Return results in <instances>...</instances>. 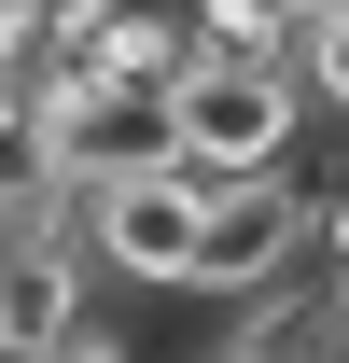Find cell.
Masks as SVG:
<instances>
[{
    "mask_svg": "<svg viewBox=\"0 0 349 363\" xmlns=\"http://www.w3.org/2000/svg\"><path fill=\"white\" fill-rule=\"evenodd\" d=\"M43 98V154H56V182H126V168H154V154H182V126H168V84L154 70H56V84H28Z\"/></svg>",
    "mask_w": 349,
    "mask_h": 363,
    "instance_id": "cell-3",
    "label": "cell"
},
{
    "mask_svg": "<svg viewBox=\"0 0 349 363\" xmlns=\"http://www.w3.org/2000/svg\"><path fill=\"white\" fill-rule=\"evenodd\" d=\"M321 266V182H307V154L294 168H238V182H210V224H196V308H252V294H294V279Z\"/></svg>",
    "mask_w": 349,
    "mask_h": 363,
    "instance_id": "cell-2",
    "label": "cell"
},
{
    "mask_svg": "<svg viewBox=\"0 0 349 363\" xmlns=\"http://www.w3.org/2000/svg\"><path fill=\"white\" fill-rule=\"evenodd\" d=\"M182 14H196L210 43H294L307 28V0H182Z\"/></svg>",
    "mask_w": 349,
    "mask_h": 363,
    "instance_id": "cell-6",
    "label": "cell"
},
{
    "mask_svg": "<svg viewBox=\"0 0 349 363\" xmlns=\"http://www.w3.org/2000/svg\"><path fill=\"white\" fill-rule=\"evenodd\" d=\"M196 224H210V168H182V154H154V168H126V182L84 196L98 279H140V294H182L196 279Z\"/></svg>",
    "mask_w": 349,
    "mask_h": 363,
    "instance_id": "cell-4",
    "label": "cell"
},
{
    "mask_svg": "<svg viewBox=\"0 0 349 363\" xmlns=\"http://www.w3.org/2000/svg\"><path fill=\"white\" fill-rule=\"evenodd\" d=\"M321 266H349V168L321 182Z\"/></svg>",
    "mask_w": 349,
    "mask_h": 363,
    "instance_id": "cell-7",
    "label": "cell"
},
{
    "mask_svg": "<svg viewBox=\"0 0 349 363\" xmlns=\"http://www.w3.org/2000/svg\"><path fill=\"white\" fill-rule=\"evenodd\" d=\"M294 70H307V112H336V126H349V0H307Z\"/></svg>",
    "mask_w": 349,
    "mask_h": 363,
    "instance_id": "cell-5",
    "label": "cell"
},
{
    "mask_svg": "<svg viewBox=\"0 0 349 363\" xmlns=\"http://www.w3.org/2000/svg\"><path fill=\"white\" fill-rule=\"evenodd\" d=\"M0 238H14V196H0Z\"/></svg>",
    "mask_w": 349,
    "mask_h": 363,
    "instance_id": "cell-8",
    "label": "cell"
},
{
    "mask_svg": "<svg viewBox=\"0 0 349 363\" xmlns=\"http://www.w3.org/2000/svg\"><path fill=\"white\" fill-rule=\"evenodd\" d=\"M168 126H182V168L238 182V168H294L321 112H307L294 43H210L196 28V56L168 70Z\"/></svg>",
    "mask_w": 349,
    "mask_h": 363,
    "instance_id": "cell-1",
    "label": "cell"
}]
</instances>
